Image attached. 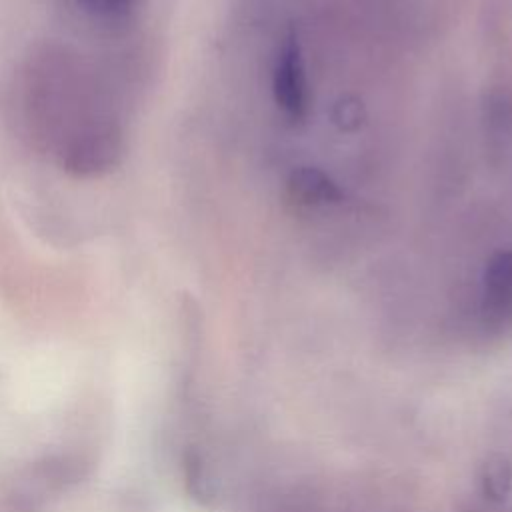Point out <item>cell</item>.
Returning <instances> with one entry per match:
<instances>
[{"instance_id": "obj_1", "label": "cell", "mask_w": 512, "mask_h": 512, "mask_svg": "<svg viewBox=\"0 0 512 512\" xmlns=\"http://www.w3.org/2000/svg\"><path fill=\"white\" fill-rule=\"evenodd\" d=\"M272 94L276 106L290 120H302L308 112V88L300 40L294 28H288L276 52L272 70Z\"/></svg>"}, {"instance_id": "obj_2", "label": "cell", "mask_w": 512, "mask_h": 512, "mask_svg": "<svg viewBox=\"0 0 512 512\" xmlns=\"http://www.w3.org/2000/svg\"><path fill=\"white\" fill-rule=\"evenodd\" d=\"M484 150L494 166L506 162L512 150V88L504 82L486 86L480 104Z\"/></svg>"}, {"instance_id": "obj_3", "label": "cell", "mask_w": 512, "mask_h": 512, "mask_svg": "<svg viewBox=\"0 0 512 512\" xmlns=\"http://www.w3.org/2000/svg\"><path fill=\"white\" fill-rule=\"evenodd\" d=\"M286 196L300 208H318L342 200L340 186L316 166H298L286 180Z\"/></svg>"}, {"instance_id": "obj_4", "label": "cell", "mask_w": 512, "mask_h": 512, "mask_svg": "<svg viewBox=\"0 0 512 512\" xmlns=\"http://www.w3.org/2000/svg\"><path fill=\"white\" fill-rule=\"evenodd\" d=\"M484 308L494 316L508 314L512 310V250L496 252L482 276Z\"/></svg>"}, {"instance_id": "obj_5", "label": "cell", "mask_w": 512, "mask_h": 512, "mask_svg": "<svg viewBox=\"0 0 512 512\" xmlns=\"http://www.w3.org/2000/svg\"><path fill=\"white\" fill-rule=\"evenodd\" d=\"M482 492L490 502H504L512 492V464L502 454H492L482 466Z\"/></svg>"}, {"instance_id": "obj_6", "label": "cell", "mask_w": 512, "mask_h": 512, "mask_svg": "<svg viewBox=\"0 0 512 512\" xmlns=\"http://www.w3.org/2000/svg\"><path fill=\"white\" fill-rule=\"evenodd\" d=\"M134 0H80V6L98 20H116L124 16Z\"/></svg>"}, {"instance_id": "obj_7", "label": "cell", "mask_w": 512, "mask_h": 512, "mask_svg": "<svg viewBox=\"0 0 512 512\" xmlns=\"http://www.w3.org/2000/svg\"><path fill=\"white\" fill-rule=\"evenodd\" d=\"M184 472L188 490L194 498H206L208 496V480L204 476V468L200 462V456L196 452H188L184 458Z\"/></svg>"}]
</instances>
